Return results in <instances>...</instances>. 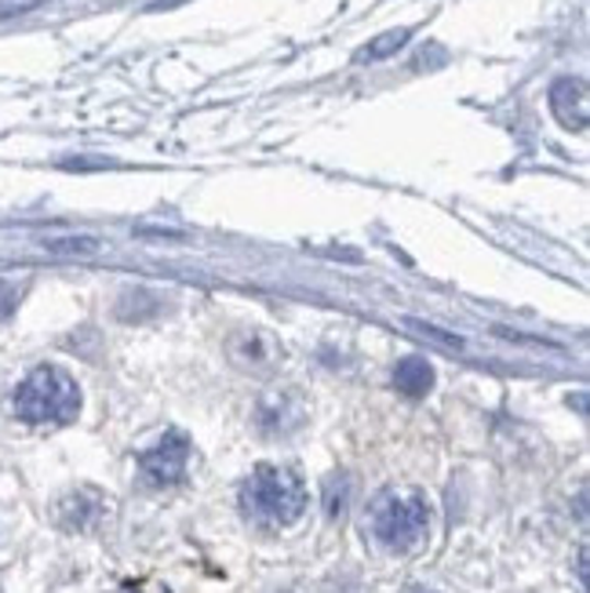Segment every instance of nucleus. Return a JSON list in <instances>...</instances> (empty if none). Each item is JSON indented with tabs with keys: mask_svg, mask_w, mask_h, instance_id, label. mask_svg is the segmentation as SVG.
I'll use <instances>...</instances> for the list:
<instances>
[{
	"mask_svg": "<svg viewBox=\"0 0 590 593\" xmlns=\"http://www.w3.org/2000/svg\"><path fill=\"white\" fill-rule=\"evenodd\" d=\"M408 593H434V590H427V586H412V590H408Z\"/></svg>",
	"mask_w": 590,
	"mask_h": 593,
	"instance_id": "nucleus-16",
	"label": "nucleus"
},
{
	"mask_svg": "<svg viewBox=\"0 0 590 593\" xmlns=\"http://www.w3.org/2000/svg\"><path fill=\"white\" fill-rule=\"evenodd\" d=\"M350 492H354V484H350L347 474H332L325 481V513L328 517H343L347 506H350Z\"/></svg>",
	"mask_w": 590,
	"mask_h": 593,
	"instance_id": "nucleus-10",
	"label": "nucleus"
},
{
	"mask_svg": "<svg viewBox=\"0 0 590 593\" xmlns=\"http://www.w3.org/2000/svg\"><path fill=\"white\" fill-rule=\"evenodd\" d=\"M241 342V346H248V357H241L237 364H241V368H248V372H266V364L277 357V350H274V342H270L266 335H259V332H252V335H241L237 339Z\"/></svg>",
	"mask_w": 590,
	"mask_h": 593,
	"instance_id": "nucleus-9",
	"label": "nucleus"
},
{
	"mask_svg": "<svg viewBox=\"0 0 590 593\" xmlns=\"http://www.w3.org/2000/svg\"><path fill=\"white\" fill-rule=\"evenodd\" d=\"M416 328V332H430V335H438V342H445V346H463V339L459 335H449V332H441V328H434V324H423V321H408Z\"/></svg>",
	"mask_w": 590,
	"mask_h": 593,
	"instance_id": "nucleus-14",
	"label": "nucleus"
},
{
	"mask_svg": "<svg viewBox=\"0 0 590 593\" xmlns=\"http://www.w3.org/2000/svg\"><path fill=\"white\" fill-rule=\"evenodd\" d=\"M102 513V503L92 495V492H73L66 495V503L59 506V517L66 528H92Z\"/></svg>",
	"mask_w": 590,
	"mask_h": 593,
	"instance_id": "nucleus-8",
	"label": "nucleus"
},
{
	"mask_svg": "<svg viewBox=\"0 0 590 593\" xmlns=\"http://www.w3.org/2000/svg\"><path fill=\"white\" fill-rule=\"evenodd\" d=\"M580 586L587 590V550H580Z\"/></svg>",
	"mask_w": 590,
	"mask_h": 593,
	"instance_id": "nucleus-15",
	"label": "nucleus"
},
{
	"mask_svg": "<svg viewBox=\"0 0 590 593\" xmlns=\"http://www.w3.org/2000/svg\"><path fill=\"white\" fill-rule=\"evenodd\" d=\"M394 386H397V394L419 401V397H427L430 390H434V368H430L427 357L408 353V357H401L394 364Z\"/></svg>",
	"mask_w": 590,
	"mask_h": 593,
	"instance_id": "nucleus-7",
	"label": "nucleus"
},
{
	"mask_svg": "<svg viewBox=\"0 0 590 593\" xmlns=\"http://www.w3.org/2000/svg\"><path fill=\"white\" fill-rule=\"evenodd\" d=\"M48 252L55 255H92L99 252L95 237H59V241H48Z\"/></svg>",
	"mask_w": 590,
	"mask_h": 593,
	"instance_id": "nucleus-12",
	"label": "nucleus"
},
{
	"mask_svg": "<svg viewBox=\"0 0 590 593\" xmlns=\"http://www.w3.org/2000/svg\"><path fill=\"white\" fill-rule=\"evenodd\" d=\"M19 299H22V288H19V284H11V281H0V321H4V317H11V313H15Z\"/></svg>",
	"mask_w": 590,
	"mask_h": 593,
	"instance_id": "nucleus-13",
	"label": "nucleus"
},
{
	"mask_svg": "<svg viewBox=\"0 0 590 593\" xmlns=\"http://www.w3.org/2000/svg\"><path fill=\"white\" fill-rule=\"evenodd\" d=\"M368 535L387 554L416 550L430 535V503L412 488H387L368 506Z\"/></svg>",
	"mask_w": 590,
	"mask_h": 593,
	"instance_id": "nucleus-2",
	"label": "nucleus"
},
{
	"mask_svg": "<svg viewBox=\"0 0 590 593\" xmlns=\"http://www.w3.org/2000/svg\"><path fill=\"white\" fill-rule=\"evenodd\" d=\"M551 110L569 132L587 128V84L580 77H561L551 84Z\"/></svg>",
	"mask_w": 590,
	"mask_h": 593,
	"instance_id": "nucleus-5",
	"label": "nucleus"
},
{
	"mask_svg": "<svg viewBox=\"0 0 590 593\" xmlns=\"http://www.w3.org/2000/svg\"><path fill=\"white\" fill-rule=\"evenodd\" d=\"M15 415L30 426H66L81 415V386L70 372L41 364L15 390Z\"/></svg>",
	"mask_w": 590,
	"mask_h": 593,
	"instance_id": "nucleus-3",
	"label": "nucleus"
},
{
	"mask_svg": "<svg viewBox=\"0 0 590 593\" xmlns=\"http://www.w3.org/2000/svg\"><path fill=\"white\" fill-rule=\"evenodd\" d=\"M299 401H295L292 394H270L263 404H259V426H263L266 437H285V433H295L303 426V412H292L288 408H295Z\"/></svg>",
	"mask_w": 590,
	"mask_h": 593,
	"instance_id": "nucleus-6",
	"label": "nucleus"
},
{
	"mask_svg": "<svg viewBox=\"0 0 590 593\" xmlns=\"http://www.w3.org/2000/svg\"><path fill=\"white\" fill-rule=\"evenodd\" d=\"M405 41H408V30H390V33H383L379 41H372L368 48L361 52V59H368V62L387 59V55H394L397 48H405Z\"/></svg>",
	"mask_w": 590,
	"mask_h": 593,
	"instance_id": "nucleus-11",
	"label": "nucleus"
},
{
	"mask_svg": "<svg viewBox=\"0 0 590 593\" xmlns=\"http://www.w3.org/2000/svg\"><path fill=\"white\" fill-rule=\"evenodd\" d=\"M241 513L259 528H288L306 513V484L288 466H256L241 484Z\"/></svg>",
	"mask_w": 590,
	"mask_h": 593,
	"instance_id": "nucleus-1",
	"label": "nucleus"
},
{
	"mask_svg": "<svg viewBox=\"0 0 590 593\" xmlns=\"http://www.w3.org/2000/svg\"><path fill=\"white\" fill-rule=\"evenodd\" d=\"M186 466H190V437L183 430H168L161 433L150 448L139 455V474L146 484L154 488H168V484H179L186 477Z\"/></svg>",
	"mask_w": 590,
	"mask_h": 593,
	"instance_id": "nucleus-4",
	"label": "nucleus"
}]
</instances>
